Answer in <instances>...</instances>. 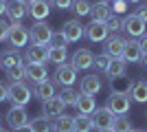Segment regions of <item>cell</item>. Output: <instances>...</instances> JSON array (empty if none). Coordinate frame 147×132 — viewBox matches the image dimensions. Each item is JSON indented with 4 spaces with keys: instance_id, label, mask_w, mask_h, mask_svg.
I'll return each mask as SVG.
<instances>
[{
    "instance_id": "6da1fadb",
    "label": "cell",
    "mask_w": 147,
    "mask_h": 132,
    "mask_svg": "<svg viewBox=\"0 0 147 132\" xmlns=\"http://www.w3.org/2000/svg\"><path fill=\"white\" fill-rule=\"evenodd\" d=\"M129 104H132V99H129V88L123 90V93L121 90H112L108 101H105V108H110L114 114H127Z\"/></svg>"
},
{
    "instance_id": "7a4b0ae2",
    "label": "cell",
    "mask_w": 147,
    "mask_h": 132,
    "mask_svg": "<svg viewBox=\"0 0 147 132\" xmlns=\"http://www.w3.org/2000/svg\"><path fill=\"white\" fill-rule=\"evenodd\" d=\"M31 88L26 86L24 82H13L9 84V101H11L13 106H24L31 101Z\"/></svg>"
},
{
    "instance_id": "3957f363",
    "label": "cell",
    "mask_w": 147,
    "mask_h": 132,
    "mask_svg": "<svg viewBox=\"0 0 147 132\" xmlns=\"http://www.w3.org/2000/svg\"><path fill=\"white\" fill-rule=\"evenodd\" d=\"M31 35H29V29L20 24V22H11L9 24V35H7V42L11 44L13 49H24L29 44Z\"/></svg>"
},
{
    "instance_id": "277c9868",
    "label": "cell",
    "mask_w": 147,
    "mask_h": 132,
    "mask_svg": "<svg viewBox=\"0 0 147 132\" xmlns=\"http://www.w3.org/2000/svg\"><path fill=\"white\" fill-rule=\"evenodd\" d=\"M29 35H31V42L37 44V46H49L51 38H53V29H51L46 22H35V24L29 29Z\"/></svg>"
},
{
    "instance_id": "5b68a950",
    "label": "cell",
    "mask_w": 147,
    "mask_h": 132,
    "mask_svg": "<svg viewBox=\"0 0 147 132\" xmlns=\"http://www.w3.org/2000/svg\"><path fill=\"white\" fill-rule=\"evenodd\" d=\"M145 29H147V22H143L136 13H129V16H125L123 18V31L127 33L129 38H141V35H145Z\"/></svg>"
},
{
    "instance_id": "8992f818",
    "label": "cell",
    "mask_w": 147,
    "mask_h": 132,
    "mask_svg": "<svg viewBox=\"0 0 147 132\" xmlns=\"http://www.w3.org/2000/svg\"><path fill=\"white\" fill-rule=\"evenodd\" d=\"M55 82L61 84V86L66 88V86H73L75 82H77V68L73 66V62L68 64H57V68H55Z\"/></svg>"
},
{
    "instance_id": "52a82bcc",
    "label": "cell",
    "mask_w": 147,
    "mask_h": 132,
    "mask_svg": "<svg viewBox=\"0 0 147 132\" xmlns=\"http://www.w3.org/2000/svg\"><path fill=\"white\" fill-rule=\"evenodd\" d=\"M7 123L18 130V128H24L29 123V117H26V108L24 106H13L9 112H7Z\"/></svg>"
},
{
    "instance_id": "ba28073f",
    "label": "cell",
    "mask_w": 147,
    "mask_h": 132,
    "mask_svg": "<svg viewBox=\"0 0 147 132\" xmlns=\"http://www.w3.org/2000/svg\"><path fill=\"white\" fill-rule=\"evenodd\" d=\"M92 117V123L97 130H105V128H112V119H114V112H112L110 108H97L94 112L90 114Z\"/></svg>"
},
{
    "instance_id": "9c48e42d",
    "label": "cell",
    "mask_w": 147,
    "mask_h": 132,
    "mask_svg": "<svg viewBox=\"0 0 147 132\" xmlns=\"http://www.w3.org/2000/svg\"><path fill=\"white\" fill-rule=\"evenodd\" d=\"M84 35H88V40H90V42H103V40H108L110 31H108L105 22H94V20H92L90 24L86 26Z\"/></svg>"
},
{
    "instance_id": "30bf717a",
    "label": "cell",
    "mask_w": 147,
    "mask_h": 132,
    "mask_svg": "<svg viewBox=\"0 0 147 132\" xmlns=\"http://www.w3.org/2000/svg\"><path fill=\"white\" fill-rule=\"evenodd\" d=\"M64 101L59 99V97H51V99H46V101H42V114L44 117H49V119H57L59 114H64Z\"/></svg>"
},
{
    "instance_id": "8fae6325",
    "label": "cell",
    "mask_w": 147,
    "mask_h": 132,
    "mask_svg": "<svg viewBox=\"0 0 147 132\" xmlns=\"http://www.w3.org/2000/svg\"><path fill=\"white\" fill-rule=\"evenodd\" d=\"M24 62L26 64H46L49 62V46H37V44H33L31 49H26Z\"/></svg>"
},
{
    "instance_id": "7c38bea8",
    "label": "cell",
    "mask_w": 147,
    "mask_h": 132,
    "mask_svg": "<svg viewBox=\"0 0 147 132\" xmlns=\"http://www.w3.org/2000/svg\"><path fill=\"white\" fill-rule=\"evenodd\" d=\"M57 93V82L55 79H44V82L35 84V88H33V95H35L40 101H46L51 99V97H55Z\"/></svg>"
},
{
    "instance_id": "4fadbf2b",
    "label": "cell",
    "mask_w": 147,
    "mask_h": 132,
    "mask_svg": "<svg viewBox=\"0 0 147 132\" xmlns=\"http://www.w3.org/2000/svg\"><path fill=\"white\" fill-rule=\"evenodd\" d=\"M125 44H127V40H125V38H121V35H112V38L105 40V53H108L112 60H117V57H123Z\"/></svg>"
},
{
    "instance_id": "5bb4252c",
    "label": "cell",
    "mask_w": 147,
    "mask_h": 132,
    "mask_svg": "<svg viewBox=\"0 0 147 132\" xmlns=\"http://www.w3.org/2000/svg\"><path fill=\"white\" fill-rule=\"evenodd\" d=\"M49 13H51L49 0H33L29 5V16L35 18V22H44V18H49Z\"/></svg>"
},
{
    "instance_id": "9a60e30c",
    "label": "cell",
    "mask_w": 147,
    "mask_h": 132,
    "mask_svg": "<svg viewBox=\"0 0 147 132\" xmlns=\"http://www.w3.org/2000/svg\"><path fill=\"white\" fill-rule=\"evenodd\" d=\"M84 31H86V26H81L77 18H73V20H68V22H64V26H61V33L66 35L68 42H77V40L84 35Z\"/></svg>"
},
{
    "instance_id": "2e32d148",
    "label": "cell",
    "mask_w": 147,
    "mask_h": 132,
    "mask_svg": "<svg viewBox=\"0 0 147 132\" xmlns=\"http://www.w3.org/2000/svg\"><path fill=\"white\" fill-rule=\"evenodd\" d=\"M90 16H92L94 22H108L114 13H112V7L108 5V2L101 0V2H94V5L90 7Z\"/></svg>"
},
{
    "instance_id": "e0dca14e",
    "label": "cell",
    "mask_w": 147,
    "mask_h": 132,
    "mask_svg": "<svg viewBox=\"0 0 147 132\" xmlns=\"http://www.w3.org/2000/svg\"><path fill=\"white\" fill-rule=\"evenodd\" d=\"M7 16L13 22H20L24 16H29V5L22 0H11V2H7Z\"/></svg>"
},
{
    "instance_id": "ac0fdd59",
    "label": "cell",
    "mask_w": 147,
    "mask_h": 132,
    "mask_svg": "<svg viewBox=\"0 0 147 132\" xmlns=\"http://www.w3.org/2000/svg\"><path fill=\"white\" fill-rule=\"evenodd\" d=\"M92 62H94V55H92L90 49H79L77 53L73 55V66L77 70H86L92 66Z\"/></svg>"
},
{
    "instance_id": "d6986e66",
    "label": "cell",
    "mask_w": 147,
    "mask_h": 132,
    "mask_svg": "<svg viewBox=\"0 0 147 132\" xmlns=\"http://www.w3.org/2000/svg\"><path fill=\"white\" fill-rule=\"evenodd\" d=\"M101 79H99L97 75H86L84 79H81V84H79V93L81 95H90V97H94V95L101 90Z\"/></svg>"
},
{
    "instance_id": "ffe728a7",
    "label": "cell",
    "mask_w": 147,
    "mask_h": 132,
    "mask_svg": "<svg viewBox=\"0 0 147 132\" xmlns=\"http://www.w3.org/2000/svg\"><path fill=\"white\" fill-rule=\"evenodd\" d=\"M26 79L33 84H40L44 79H49V70L44 64H26Z\"/></svg>"
},
{
    "instance_id": "44dd1931",
    "label": "cell",
    "mask_w": 147,
    "mask_h": 132,
    "mask_svg": "<svg viewBox=\"0 0 147 132\" xmlns=\"http://www.w3.org/2000/svg\"><path fill=\"white\" fill-rule=\"evenodd\" d=\"M123 60L127 64H134V62H141L143 60V51L138 46V40H127L125 51H123Z\"/></svg>"
},
{
    "instance_id": "7402d4cb",
    "label": "cell",
    "mask_w": 147,
    "mask_h": 132,
    "mask_svg": "<svg viewBox=\"0 0 147 132\" xmlns=\"http://www.w3.org/2000/svg\"><path fill=\"white\" fill-rule=\"evenodd\" d=\"M129 99L138 101V104H147V82L145 79H136L129 86Z\"/></svg>"
},
{
    "instance_id": "603a6c76",
    "label": "cell",
    "mask_w": 147,
    "mask_h": 132,
    "mask_svg": "<svg viewBox=\"0 0 147 132\" xmlns=\"http://www.w3.org/2000/svg\"><path fill=\"white\" fill-rule=\"evenodd\" d=\"M127 73V62L123 60V57H117V60H112L110 66H108V70H105V75H108V79H121L123 75Z\"/></svg>"
},
{
    "instance_id": "cb8c5ba5",
    "label": "cell",
    "mask_w": 147,
    "mask_h": 132,
    "mask_svg": "<svg viewBox=\"0 0 147 132\" xmlns=\"http://www.w3.org/2000/svg\"><path fill=\"white\" fill-rule=\"evenodd\" d=\"M18 64H24V57L20 55V51L18 49H11V51H7L5 55L0 57V66L2 68H11V66H18Z\"/></svg>"
},
{
    "instance_id": "d4e9b609",
    "label": "cell",
    "mask_w": 147,
    "mask_h": 132,
    "mask_svg": "<svg viewBox=\"0 0 147 132\" xmlns=\"http://www.w3.org/2000/svg\"><path fill=\"white\" fill-rule=\"evenodd\" d=\"M75 108H77L81 114H92L97 110V101H94V97H90V95H81L79 93V99H77V106Z\"/></svg>"
},
{
    "instance_id": "484cf974",
    "label": "cell",
    "mask_w": 147,
    "mask_h": 132,
    "mask_svg": "<svg viewBox=\"0 0 147 132\" xmlns=\"http://www.w3.org/2000/svg\"><path fill=\"white\" fill-rule=\"evenodd\" d=\"M53 132H75V117L59 114L53 123Z\"/></svg>"
},
{
    "instance_id": "4316f807",
    "label": "cell",
    "mask_w": 147,
    "mask_h": 132,
    "mask_svg": "<svg viewBox=\"0 0 147 132\" xmlns=\"http://www.w3.org/2000/svg\"><path fill=\"white\" fill-rule=\"evenodd\" d=\"M112 130L114 132H132V121H129L127 114H114V119H112Z\"/></svg>"
},
{
    "instance_id": "83f0119b",
    "label": "cell",
    "mask_w": 147,
    "mask_h": 132,
    "mask_svg": "<svg viewBox=\"0 0 147 132\" xmlns=\"http://www.w3.org/2000/svg\"><path fill=\"white\" fill-rule=\"evenodd\" d=\"M29 126H31L33 132H53V123H51L49 117H44V114H40V117H35V119H31Z\"/></svg>"
},
{
    "instance_id": "f1b7e54d",
    "label": "cell",
    "mask_w": 147,
    "mask_h": 132,
    "mask_svg": "<svg viewBox=\"0 0 147 132\" xmlns=\"http://www.w3.org/2000/svg\"><path fill=\"white\" fill-rule=\"evenodd\" d=\"M94 130V123H92L90 114H77L75 117V132H92Z\"/></svg>"
},
{
    "instance_id": "f546056e",
    "label": "cell",
    "mask_w": 147,
    "mask_h": 132,
    "mask_svg": "<svg viewBox=\"0 0 147 132\" xmlns=\"http://www.w3.org/2000/svg\"><path fill=\"white\" fill-rule=\"evenodd\" d=\"M7 73V79H9V82H24L26 79V66L24 64H18V66H11V68H7L5 70Z\"/></svg>"
},
{
    "instance_id": "4dcf8cb0",
    "label": "cell",
    "mask_w": 147,
    "mask_h": 132,
    "mask_svg": "<svg viewBox=\"0 0 147 132\" xmlns=\"http://www.w3.org/2000/svg\"><path fill=\"white\" fill-rule=\"evenodd\" d=\"M61 101H64V106H77V99H79V93H75L70 86H66L64 90H61L59 95H57Z\"/></svg>"
},
{
    "instance_id": "1f68e13d",
    "label": "cell",
    "mask_w": 147,
    "mask_h": 132,
    "mask_svg": "<svg viewBox=\"0 0 147 132\" xmlns=\"http://www.w3.org/2000/svg\"><path fill=\"white\" fill-rule=\"evenodd\" d=\"M68 60V51L66 49H55V46H49V62L53 64H64Z\"/></svg>"
},
{
    "instance_id": "d6a6232c",
    "label": "cell",
    "mask_w": 147,
    "mask_h": 132,
    "mask_svg": "<svg viewBox=\"0 0 147 132\" xmlns=\"http://www.w3.org/2000/svg\"><path fill=\"white\" fill-rule=\"evenodd\" d=\"M90 2L88 0H73V13H77V18L81 16H90Z\"/></svg>"
},
{
    "instance_id": "836d02e7",
    "label": "cell",
    "mask_w": 147,
    "mask_h": 132,
    "mask_svg": "<svg viewBox=\"0 0 147 132\" xmlns=\"http://www.w3.org/2000/svg\"><path fill=\"white\" fill-rule=\"evenodd\" d=\"M110 62H112V57L108 55V53H101V55H94V62H92V66L97 70H108V66H110Z\"/></svg>"
},
{
    "instance_id": "e575fe53",
    "label": "cell",
    "mask_w": 147,
    "mask_h": 132,
    "mask_svg": "<svg viewBox=\"0 0 147 132\" xmlns=\"http://www.w3.org/2000/svg\"><path fill=\"white\" fill-rule=\"evenodd\" d=\"M49 46H55V49H66L68 46V40H66V35L64 33H53V38H51V44Z\"/></svg>"
},
{
    "instance_id": "d590c367",
    "label": "cell",
    "mask_w": 147,
    "mask_h": 132,
    "mask_svg": "<svg viewBox=\"0 0 147 132\" xmlns=\"http://www.w3.org/2000/svg\"><path fill=\"white\" fill-rule=\"evenodd\" d=\"M105 26H108V31H110V33L123 31V18H119V16H112V18L105 22Z\"/></svg>"
},
{
    "instance_id": "8d00e7d4",
    "label": "cell",
    "mask_w": 147,
    "mask_h": 132,
    "mask_svg": "<svg viewBox=\"0 0 147 132\" xmlns=\"http://www.w3.org/2000/svg\"><path fill=\"white\" fill-rule=\"evenodd\" d=\"M125 9H127V2H125V0H114V2H112V13H114V16H117V13H123Z\"/></svg>"
},
{
    "instance_id": "74e56055",
    "label": "cell",
    "mask_w": 147,
    "mask_h": 132,
    "mask_svg": "<svg viewBox=\"0 0 147 132\" xmlns=\"http://www.w3.org/2000/svg\"><path fill=\"white\" fill-rule=\"evenodd\" d=\"M51 5H55L57 9H73V0H49Z\"/></svg>"
},
{
    "instance_id": "f35d334b",
    "label": "cell",
    "mask_w": 147,
    "mask_h": 132,
    "mask_svg": "<svg viewBox=\"0 0 147 132\" xmlns=\"http://www.w3.org/2000/svg\"><path fill=\"white\" fill-rule=\"evenodd\" d=\"M7 99H9V84L0 82V104H2V101H7Z\"/></svg>"
},
{
    "instance_id": "ab89813d",
    "label": "cell",
    "mask_w": 147,
    "mask_h": 132,
    "mask_svg": "<svg viewBox=\"0 0 147 132\" xmlns=\"http://www.w3.org/2000/svg\"><path fill=\"white\" fill-rule=\"evenodd\" d=\"M7 35H9V24H7L5 20H0V42H5Z\"/></svg>"
},
{
    "instance_id": "60d3db41",
    "label": "cell",
    "mask_w": 147,
    "mask_h": 132,
    "mask_svg": "<svg viewBox=\"0 0 147 132\" xmlns=\"http://www.w3.org/2000/svg\"><path fill=\"white\" fill-rule=\"evenodd\" d=\"M136 16H138V18H141L143 20V22H147V5H141V7H138V9H136Z\"/></svg>"
},
{
    "instance_id": "b9f144b4",
    "label": "cell",
    "mask_w": 147,
    "mask_h": 132,
    "mask_svg": "<svg viewBox=\"0 0 147 132\" xmlns=\"http://www.w3.org/2000/svg\"><path fill=\"white\" fill-rule=\"evenodd\" d=\"M138 46H141V51H143V53H147V33L138 38Z\"/></svg>"
},
{
    "instance_id": "7bdbcfd3",
    "label": "cell",
    "mask_w": 147,
    "mask_h": 132,
    "mask_svg": "<svg viewBox=\"0 0 147 132\" xmlns=\"http://www.w3.org/2000/svg\"><path fill=\"white\" fill-rule=\"evenodd\" d=\"M7 11V0H0V16Z\"/></svg>"
},
{
    "instance_id": "ee69618b",
    "label": "cell",
    "mask_w": 147,
    "mask_h": 132,
    "mask_svg": "<svg viewBox=\"0 0 147 132\" xmlns=\"http://www.w3.org/2000/svg\"><path fill=\"white\" fill-rule=\"evenodd\" d=\"M13 132H33V130H31V126H29V123H26L24 128H18V130H13Z\"/></svg>"
},
{
    "instance_id": "f6af8a7d",
    "label": "cell",
    "mask_w": 147,
    "mask_h": 132,
    "mask_svg": "<svg viewBox=\"0 0 147 132\" xmlns=\"http://www.w3.org/2000/svg\"><path fill=\"white\" fill-rule=\"evenodd\" d=\"M141 64H143V66L147 68V53H143V60H141Z\"/></svg>"
},
{
    "instance_id": "bcb514c9",
    "label": "cell",
    "mask_w": 147,
    "mask_h": 132,
    "mask_svg": "<svg viewBox=\"0 0 147 132\" xmlns=\"http://www.w3.org/2000/svg\"><path fill=\"white\" fill-rule=\"evenodd\" d=\"M125 2H127V5H138L141 0H125Z\"/></svg>"
},
{
    "instance_id": "7dc6e473",
    "label": "cell",
    "mask_w": 147,
    "mask_h": 132,
    "mask_svg": "<svg viewBox=\"0 0 147 132\" xmlns=\"http://www.w3.org/2000/svg\"><path fill=\"white\" fill-rule=\"evenodd\" d=\"M99 132H114L112 128H105V130H99Z\"/></svg>"
},
{
    "instance_id": "c3c4849f",
    "label": "cell",
    "mask_w": 147,
    "mask_h": 132,
    "mask_svg": "<svg viewBox=\"0 0 147 132\" xmlns=\"http://www.w3.org/2000/svg\"><path fill=\"white\" fill-rule=\"evenodd\" d=\"M22 2H26V5H31V2H33V0H22Z\"/></svg>"
},
{
    "instance_id": "681fc988",
    "label": "cell",
    "mask_w": 147,
    "mask_h": 132,
    "mask_svg": "<svg viewBox=\"0 0 147 132\" xmlns=\"http://www.w3.org/2000/svg\"><path fill=\"white\" fill-rule=\"evenodd\" d=\"M132 132H145V130H132Z\"/></svg>"
},
{
    "instance_id": "f907efd6",
    "label": "cell",
    "mask_w": 147,
    "mask_h": 132,
    "mask_svg": "<svg viewBox=\"0 0 147 132\" xmlns=\"http://www.w3.org/2000/svg\"><path fill=\"white\" fill-rule=\"evenodd\" d=\"M0 132H7V130H5V128H0Z\"/></svg>"
},
{
    "instance_id": "816d5d0a",
    "label": "cell",
    "mask_w": 147,
    "mask_h": 132,
    "mask_svg": "<svg viewBox=\"0 0 147 132\" xmlns=\"http://www.w3.org/2000/svg\"><path fill=\"white\" fill-rule=\"evenodd\" d=\"M105 2H114V0H105Z\"/></svg>"
},
{
    "instance_id": "f5cc1de1",
    "label": "cell",
    "mask_w": 147,
    "mask_h": 132,
    "mask_svg": "<svg viewBox=\"0 0 147 132\" xmlns=\"http://www.w3.org/2000/svg\"><path fill=\"white\" fill-rule=\"evenodd\" d=\"M0 123H2V114H0Z\"/></svg>"
}]
</instances>
